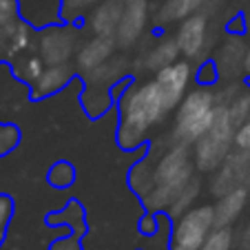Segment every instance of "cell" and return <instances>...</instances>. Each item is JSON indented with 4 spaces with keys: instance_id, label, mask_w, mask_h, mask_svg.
Listing matches in <instances>:
<instances>
[{
    "instance_id": "1",
    "label": "cell",
    "mask_w": 250,
    "mask_h": 250,
    "mask_svg": "<svg viewBox=\"0 0 250 250\" xmlns=\"http://www.w3.org/2000/svg\"><path fill=\"white\" fill-rule=\"evenodd\" d=\"M170 109L160 91L155 78L146 82H133L124 98L118 102V128L115 142L122 151L131 153L137 148H146L148 131L155 124H162Z\"/></svg>"
},
{
    "instance_id": "2",
    "label": "cell",
    "mask_w": 250,
    "mask_h": 250,
    "mask_svg": "<svg viewBox=\"0 0 250 250\" xmlns=\"http://www.w3.org/2000/svg\"><path fill=\"white\" fill-rule=\"evenodd\" d=\"M195 177L193 148L186 144H173L157 155L155 162V188L140 199L144 210L166 212L175 197Z\"/></svg>"
},
{
    "instance_id": "3",
    "label": "cell",
    "mask_w": 250,
    "mask_h": 250,
    "mask_svg": "<svg viewBox=\"0 0 250 250\" xmlns=\"http://www.w3.org/2000/svg\"><path fill=\"white\" fill-rule=\"evenodd\" d=\"M217 104V93L208 86H197L195 91H188L175 111L173 128L168 135L170 142L193 146L199 137L208 133Z\"/></svg>"
},
{
    "instance_id": "4",
    "label": "cell",
    "mask_w": 250,
    "mask_h": 250,
    "mask_svg": "<svg viewBox=\"0 0 250 250\" xmlns=\"http://www.w3.org/2000/svg\"><path fill=\"white\" fill-rule=\"evenodd\" d=\"M235 124L230 122V115L224 104H217L215 118L206 135H202L193 146V162L199 173H215L230 155L235 146Z\"/></svg>"
},
{
    "instance_id": "5",
    "label": "cell",
    "mask_w": 250,
    "mask_h": 250,
    "mask_svg": "<svg viewBox=\"0 0 250 250\" xmlns=\"http://www.w3.org/2000/svg\"><path fill=\"white\" fill-rule=\"evenodd\" d=\"M215 228H217L215 206L212 204L193 206L182 217L170 222L168 250H199Z\"/></svg>"
},
{
    "instance_id": "6",
    "label": "cell",
    "mask_w": 250,
    "mask_h": 250,
    "mask_svg": "<svg viewBox=\"0 0 250 250\" xmlns=\"http://www.w3.org/2000/svg\"><path fill=\"white\" fill-rule=\"evenodd\" d=\"M78 38H80V31L76 24H51V27L38 29L36 51L40 53L44 64H66L78 53Z\"/></svg>"
},
{
    "instance_id": "7",
    "label": "cell",
    "mask_w": 250,
    "mask_h": 250,
    "mask_svg": "<svg viewBox=\"0 0 250 250\" xmlns=\"http://www.w3.org/2000/svg\"><path fill=\"white\" fill-rule=\"evenodd\" d=\"M237 186L250 188V148H232L210 180V195L222 197Z\"/></svg>"
},
{
    "instance_id": "8",
    "label": "cell",
    "mask_w": 250,
    "mask_h": 250,
    "mask_svg": "<svg viewBox=\"0 0 250 250\" xmlns=\"http://www.w3.org/2000/svg\"><path fill=\"white\" fill-rule=\"evenodd\" d=\"M148 18H151V5L148 0H124V11L120 20L115 42L122 49H131L140 42L142 33L146 31Z\"/></svg>"
},
{
    "instance_id": "9",
    "label": "cell",
    "mask_w": 250,
    "mask_h": 250,
    "mask_svg": "<svg viewBox=\"0 0 250 250\" xmlns=\"http://www.w3.org/2000/svg\"><path fill=\"white\" fill-rule=\"evenodd\" d=\"M153 78H155V82L160 84V91L166 100V106H168L170 111H175L180 106L182 100H184V95L188 93L193 69H190V62L184 58V60H177L175 64L157 71Z\"/></svg>"
},
{
    "instance_id": "10",
    "label": "cell",
    "mask_w": 250,
    "mask_h": 250,
    "mask_svg": "<svg viewBox=\"0 0 250 250\" xmlns=\"http://www.w3.org/2000/svg\"><path fill=\"white\" fill-rule=\"evenodd\" d=\"M175 40L186 60H197L199 56H204L208 44V16L197 11L186 20H182L177 33H175Z\"/></svg>"
},
{
    "instance_id": "11",
    "label": "cell",
    "mask_w": 250,
    "mask_h": 250,
    "mask_svg": "<svg viewBox=\"0 0 250 250\" xmlns=\"http://www.w3.org/2000/svg\"><path fill=\"white\" fill-rule=\"evenodd\" d=\"M115 49H118V42L109 36H93V38L84 40L76 53L78 76H84L89 71L102 66L104 62H109L115 56Z\"/></svg>"
},
{
    "instance_id": "12",
    "label": "cell",
    "mask_w": 250,
    "mask_h": 250,
    "mask_svg": "<svg viewBox=\"0 0 250 250\" xmlns=\"http://www.w3.org/2000/svg\"><path fill=\"white\" fill-rule=\"evenodd\" d=\"M78 69L76 64H47L42 71V76L31 84V98L33 100H44L51 95L60 93L66 84H71V80H76Z\"/></svg>"
},
{
    "instance_id": "13",
    "label": "cell",
    "mask_w": 250,
    "mask_h": 250,
    "mask_svg": "<svg viewBox=\"0 0 250 250\" xmlns=\"http://www.w3.org/2000/svg\"><path fill=\"white\" fill-rule=\"evenodd\" d=\"M157 146H160V140H155L151 146L146 148V155L137 160L135 164L128 168L126 182L128 188L137 195L140 199H144L153 188H155V162H157Z\"/></svg>"
},
{
    "instance_id": "14",
    "label": "cell",
    "mask_w": 250,
    "mask_h": 250,
    "mask_svg": "<svg viewBox=\"0 0 250 250\" xmlns=\"http://www.w3.org/2000/svg\"><path fill=\"white\" fill-rule=\"evenodd\" d=\"M246 40L241 36H232L228 33V38L219 47L215 62L219 66V76L224 82H235L237 76L244 73V58H246Z\"/></svg>"
},
{
    "instance_id": "15",
    "label": "cell",
    "mask_w": 250,
    "mask_h": 250,
    "mask_svg": "<svg viewBox=\"0 0 250 250\" xmlns=\"http://www.w3.org/2000/svg\"><path fill=\"white\" fill-rule=\"evenodd\" d=\"M20 18L33 29H44L60 24L62 20V0H18Z\"/></svg>"
},
{
    "instance_id": "16",
    "label": "cell",
    "mask_w": 250,
    "mask_h": 250,
    "mask_svg": "<svg viewBox=\"0 0 250 250\" xmlns=\"http://www.w3.org/2000/svg\"><path fill=\"white\" fill-rule=\"evenodd\" d=\"M124 2L122 0H102L89 16H86V27L93 31V36H109L115 38L122 20Z\"/></svg>"
},
{
    "instance_id": "17",
    "label": "cell",
    "mask_w": 250,
    "mask_h": 250,
    "mask_svg": "<svg viewBox=\"0 0 250 250\" xmlns=\"http://www.w3.org/2000/svg\"><path fill=\"white\" fill-rule=\"evenodd\" d=\"M248 197H250L248 186H237L230 193L217 197V204H215V224L217 226H232L241 217L244 208L248 206Z\"/></svg>"
},
{
    "instance_id": "18",
    "label": "cell",
    "mask_w": 250,
    "mask_h": 250,
    "mask_svg": "<svg viewBox=\"0 0 250 250\" xmlns=\"http://www.w3.org/2000/svg\"><path fill=\"white\" fill-rule=\"evenodd\" d=\"M47 226L64 228L76 235H84L86 230V210L78 199H69L60 210H53L47 215Z\"/></svg>"
},
{
    "instance_id": "19",
    "label": "cell",
    "mask_w": 250,
    "mask_h": 250,
    "mask_svg": "<svg viewBox=\"0 0 250 250\" xmlns=\"http://www.w3.org/2000/svg\"><path fill=\"white\" fill-rule=\"evenodd\" d=\"M126 60L120 56H113L109 62H104L102 66L89 71L84 76H80L84 80V86H98V89H109L115 84L118 80L126 78Z\"/></svg>"
},
{
    "instance_id": "20",
    "label": "cell",
    "mask_w": 250,
    "mask_h": 250,
    "mask_svg": "<svg viewBox=\"0 0 250 250\" xmlns=\"http://www.w3.org/2000/svg\"><path fill=\"white\" fill-rule=\"evenodd\" d=\"M36 42H38V29H33L22 18L18 20L9 33V42H7V62H14L16 58L24 56L29 51H36Z\"/></svg>"
},
{
    "instance_id": "21",
    "label": "cell",
    "mask_w": 250,
    "mask_h": 250,
    "mask_svg": "<svg viewBox=\"0 0 250 250\" xmlns=\"http://www.w3.org/2000/svg\"><path fill=\"white\" fill-rule=\"evenodd\" d=\"M180 56H182V51H180L177 40L175 38H164V40H160L153 49H148L146 51L142 66H144L146 71H151V73H157V71L175 64V62L180 60Z\"/></svg>"
},
{
    "instance_id": "22",
    "label": "cell",
    "mask_w": 250,
    "mask_h": 250,
    "mask_svg": "<svg viewBox=\"0 0 250 250\" xmlns=\"http://www.w3.org/2000/svg\"><path fill=\"white\" fill-rule=\"evenodd\" d=\"M206 0H164L162 7L155 14V24L157 27H166V24H173L177 20H186L188 16L197 14L204 7Z\"/></svg>"
},
{
    "instance_id": "23",
    "label": "cell",
    "mask_w": 250,
    "mask_h": 250,
    "mask_svg": "<svg viewBox=\"0 0 250 250\" xmlns=\"http://www.w3.org/2000/svg\"><path fill=\"white\" fill-rule=\"evenodd\" d=\"M80 104L84 113L89 118L98 120L102 118L104 113H109L111 106L115 104V100L111 98V91L109 89H98V86H84L80 93Z\"/></svg>"
},
{
    "instance_id": "24",
    "label": "cell",
    "mask_w": 250,
    "mask_h": 250,
    "mask_svg": "<svg viewBox=\"0 0 250 250\" xmlns=\"http://www.w3.org/2000/svg\"><path fill=\"white\" fill-rule=\"evenodd\" d=\"M44 66H47V64H44V60L40 58L38 51H29V53H24V56L16 58V60L11 62L14 76L18 78V80H22L24 84H29V86H31L33 82L42 76Z\"/></svg>"
},
{
    "instance_id": "25",
    "label": "cell",
    "mask_w": 250,
    "mask_h": 250,
    "mask_svg": "<svg viewBox=\"0 0 250 250\" xmlns=\"http://www.w3.org/2000/svg\"><path fill=\"white\" fill-rule=\"evenodd\" d=\"M199 195H202V180L195 175L193 180L184 186V190L175 197V202L168 206V210H166V215L170 217V222L177 219V217H182V215H184L186 210H190L193 206H197Z\"/></svg>"
},
{
    "instance_id": "26",
    "label": "cell",
    "mask_w": 250,
    "mask_h": 250,
    "mask_svg": "<svg viewBox=\"0 0 250 250\" xmlns=\"http://www.w3.org/2000/svg\"><path fill=\"white\" fill-rule=\"evenodd\" d=\"M20 9L18 0H0V51L5 53L7 60V42H9L11 29L18 24Z\"/></svg>"
},
{
    "instance_id": "27",
    "label": "cell",
    "mask_w": 250,
    "mask_h": 250,
    "mask_svg": "<svg viewBox=\"0 0 250 250\" xmlns=\"http://www.w3.org/2000/svg\"><path fill=\"white\" fill-rule=\"evenodd\" d=\"M78 180V170L76 166L66 160H60L47 170V182L53 188H71Z\"/></svg>"
},
{
    "instance_id": "28",
    "label": "cell",
    "mask_w": 250,
    "mask_h": 250,
    "mask_svg": "<svg viewBox=\"0 0 250 250\" xmlns=\"http://www.w3.org/2000/svg\"><path fill=\"white\" fill-rule=\"evenodd\" d=\"M100 2L102 0H62V20L71 24L82 22Z\"/></svg>"
},
{
    "instance_id": "29",
    "label": "cell",
    "mask_w": 250,
    "mask_h": 250,
    "mask_svg": "<svg viewBox=\"0 0 250 250\" xmlns=\"http://www.w3.org/2000/svg\"><path fill=\"white\" fill-rule=\"evenodd\" d=\"M224 106L228 109V115H230V122L235 124V128H239L241 124L250 118V89L239 91V93L232 100H228Z\"/></svg>"
},
{
    "instance_id": "30",
    "label": "cell",
    "mask_w": 250,
    "mask_h": 250,
    "mask_svg": "<svg viewBox=\"0 0 250 250\" xmlns=\"http://www.w3.org/2000/svg\"><path fill=\"white\" fill-rule=\"evenodd\" d=\"M235 230L232 226H217L208 235L199 250H235Z\"/></svg>"
},
{
    "instance_id": "31",
    "label": "cell",
    "mask_w": 250,
    "mask_h": 250,
    "mask_svg": "<svg viewBox=\"0 0 250 250\" xmlns=\"http://www.w3.org/2000/svg\"><path fill=\"white\" fill-rule=\"evenodd\" d=\"M20 140H22V133H20V128L16 126V124L0 122V157H5V155H9L11 151H16Z\"/></svg>"
},
{
    "instance_id": "32",
    "label": "cell",
    "mask_w": 250,
    "mask_h": 250,
    "mask_svg": "<svg viewBox=\"0 0 250 250\" xmlns=\"http://www.w3.org/2000/svg\"><path fill=\"white\" fill-rule=\"evenodd\" d=\"M195 80H197L199 86H208V89H212V86L222 80V76H219V66H217V62H215V58H208V60H204L202 64H199L197 73H195Z\"/></svg>"
},
{
    "instance_id": "33",
    "label": "cell",
    "mask_w": 250,
    "mask_h": 250,
    "mask_svg": "<svg viewBox=\"0 0 250 250\" xmlns=\"http://www.w3.org/2000/svg\"><path fill=\"white\" fill-rule=\"evenodd\" d=\"M160 212H153V210H144L137 219V232L142 237H155L157 230H160Z\"/></svg>"
},
{
    "instance_id": "34",
    "label": "cell",
    "mask_w": 250,
    "mask_h": 250,
    "mask_svg": "<svg viewBox=\"0 0 250 250\" xmlns=\"http://www.w3.org/2000/svg\"><path fill=\"white\" fill-rule=\"evenodd\" d=\"M11 217H14V199H11L7 193H0V246L5 241Z\"/></svg>"
},
{
    "instance_id": "35",
    "label": "cell",
    "mask_w": 250,
    "mask_h": 250,
    "mask_svg": "<svg viewBox=\"0 0 250 250\" xmlns=\"http://www.w3.org/2000/svg\"><path fill=\"white\" fill-rule=\"evenodd\" d=\"M47 250H84V246H82V235H76V232L60 235L47 246Z\"/></svg>"
},
{
    "instance_id": "36",
    "label": "cell",
    "mask_w": 250,
    "mask_h": 250,
    "mask_svg": "<svg viewBox=\"0 0 250 250\" xmlns=\"http://www.w3.org/2000/svg\"><path fill=\"white\" fill-rule=\"evenodd\" d=\"M235 146L237 148H250V118L235 131Z\"/></svg>"
},
{
    "instance_id": "37",
    "label": "cell",
    "mask_w": 250,
    "mask_h": 250,
    "mask_svg": "<svg viewBox=\"0 0 250 250\" xmlns=\"http://www.w3.org/2000/svg\"><path fill=\"white\" fill-rule=\"evenodd\" d=\"M226 31L232 33V36H244L248 31V22H246L244 16H235V18H230L226 22Z\"/></svg>"
},
{
    "instance_id": "38",
    "label": "cell",
    "mask_w": 250,
    "mask_h": 250,
    "mask_svg": "<svg viewBox=\"0 0 250 250\" xmlns=\"http://www.w3.org/2000/svg\"><path fill=\"white\" fill-rule=\"evenodd\" d=\"M237 250H250V224H246L244 230L239 232V239L235 244Z\"/></svg>"
},
{
    "instance_id": "39",
    "label": "cell",
    "mask_w": 250,
    "mask_h": 250,
    "mask_svg": "<svg viewBox=\"0 0 250 250\" xmlns=\"http://www.w3.org/2000/svg\"><path fill=\"white\" fill-rule=\"evenodd\" d=\"M244 73L250 76V44L246 47V58H244Z\"/></svg>"
},
{
    "instance_id": "40",
    "label": "cell",
    "mask_w": 250,
    "mask_h": 250,
    "mask_svg": "<svg viewBox=\"0 0 250 250\" xmlns=\"http://www.w3.org/2000/svg\"><path fill=\"white\" fill-rule=\"evenodd\" d=\"M0 62H7L5 60V53H2V51H0Z\"/></svg>"
},
{
    "instance_id": "41",
    "label": "cell",
    "mask_w": 250,
    "mask_h": 250,
    "mask_svg": "<svg viewBox=\"0 0 250 250\" xmlns=\"http://www.w3.org/2000/svg\"><path fill=\"white\" fill-rule=\"evenodd\" d=\"M122 2H124V0H122Z\"/></svg>"
}]
</instances>
